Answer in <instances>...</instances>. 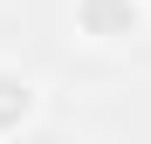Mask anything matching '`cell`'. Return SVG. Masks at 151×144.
Masks as SVG:
<instances>
[{"instance_id": "cell-1", "label": "cell", "mask_w": 151, "mask_h": 144, "mask_svg": "<svg viewBox=\"0 0 151 144\" xmlns=\"http://www.w3.org/2000/svg\"><path fill=\"white\" fill-rule=\"evenodd\" d=\"M69 34L96 55H117L151 34V14H144V0H69Z\"/></svg>"}, {"instance_id": "cell-2", "label": "cell", "mask_w": 151, "mask_h": 144, "mask_svg": "<svg viewBox=\"0 0 151 144\" xmlns=\"http://www.w3.org/2000/svg\"><path fill=\"white\" fill-rule=\"evenodd\" d=\"M48 124V89L35 69H21V62H0V144H14V137H35Z\"/></svg>"}, {"instance_id": "cell-3", "label": "cell", "mask_w": 151, "mask_h": 144, "mask_svg": "<svg viewBox=\"0 0 151 144\" xmlns=\"http://www.w3.org/2000/svg\"><path fill=\"white\" fill-rule=\"evenodd\" d=\"M144 14H151V0H144Z\"/></svg>"}]
</instances>
